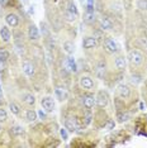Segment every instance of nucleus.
<instances>
[{
    "instance_id": "a211bd4d",
    "label": "nucleus",
    "mask_w": 147,
    "mask_h": 148,
    "mask_svg": "<svg viewBox=\"0 0 147 148\" xmlns=\"http://www.w3.org/2000/svg\"><path fill=\"white\" fill-rule=\"evenodd\" d=\"M0 37H1V39L4 42L10 41L12 34H10V32H9V29L6 28V27H1V28H0Z\"/></svg>"
},
{
    "instance_id": "4be33fe9",
    "label": "nucleus",
    "mask_w": 147,
    "mask_h": 148,
    "mask_svg": "<svg viewBox=\"0 0 147 148\" xmlns=\"http://www.w3.org/2000/svg\"><path fill=\"white\" fill-rule=\"evenodd\" d=\"M63 49H65L69 55H72L74 51H75V46H74V43H71V42H65L63 43Z\"/></svg>"
},
{
    "instance_id": "f8f14e48",
    "label": "nucleus",
    "mask_w": 147,
    "mask_h": 148,
    "mask_svg": "<svg viewBox=\"0 0 147 148\" xmlns=\"http://www.w3.org/2000/svg\"><path fill=\"white\" fill-rule=\"evenodd\" d=\"M118 94L123 99H127V97H129V95H131V89L127 85H123L122 84V85L118 86Z\"/></svg>"
},
{
    "instance_id": "0eeeda50",
    "label": "nucleus",
    "mask_w": 147,
    "mask_h": 148,
    "mask_svg": "<svg viewBox=\"0 0 147 148\" xmlns=\"http://www.w3.org/2000/svg\"><path fill=\"white\" fill-rule=\"evenodd\" d=\"M22 67H23V72L25 73L27 76H29V77H32V76H34V73H36V70H34V66L32 65L29 61H23V65H22Z\"/></svg>"
},
{
    "instance_id": "473e14b6",
    "label": "nucleus",
    "mask_w": 147,
    "mask_h": 148,
    "mask_svg": "<svg viewBox=\"0 0 147 148\" xmlns=\"http://www.w3.org/2000/svg\"><path fill=\"white\" fill-rule=\"evenodd\" d=\"M114 125H115L114 120H112V119H110L109 122L106 123V129H113V128H114Z\"/></svg>"
},
{
    "instance_id": "dca6fc26",
    "label": "nucleus",
    "mask_w": 147,
    "mask_h": 148,
    "mask_svg": "<svg viewBox=\"0 0 147 148\" xmlns=\"http://www.w3.org/2000/svg\"><path fill=\"white\" fill-rule=\"evenodd\" d=\"M100 25H102V28L105 29V31H110V29L113 28V24H112V22L109 21L108 16H102V18H100Z\"/></svg>"
},
{
    "instance_id": "2eb2a0df",
    "label": "nucleus",
    "mask_w": 147,
    "mask_h": 148,
    "mask_svg": "<svg viewBox=\"0 0 147 148\" xmlns=\"http://www.w3.org/2000/svg\"><path fill=\"white\" fill-rule=\"evenodd\" d=\"M95 73H96V76H98L99 79H104V76H105V63L99 62L98 65H96Z\"/></svg>"
},
{
    "instance_id": "c756f323",
    "label": "nucleus",
    "mask_w": 147,
    "mask_h": 148,
    "mask_svg": "<svg viewBox=\"0 0 147 148\" xmlns=\"http://www.w3.org/2000/svg\"><path fill=\"white\" fill-rule=\"evenodd\" d=\"M94 38L95 39H99V41H104L105 37H104V34H103L100 31H95L94 32Z\"/></svg>"
},
{
    "instance_id": "2f4dec72",
    "label": "nucleus",
    "mask_w": 147,
    "mask_h": 148,
    "mask_svg": "<svg viewBox=\"0 0 147 148\" xmlns=\"http://www.w3.org/2000/svg\"><path fill=\"white\" fill-rule=\"evenodd\" d=\"M84 119H85V123L86 124H90V122H91V113H86Z\"/></svg>"
},
{
    "instance_id": "423d86ee",
    "label": "nucleus",
    "mask_w": 147,
    "mask_h": 148,
    "mask_svg": "<svg viewBox=\"0 0 147 148\" xmlns=\"http://www.w3.org/2000/svg\"><path fill=\"white\" fill-rule=\"evenodd\" d=\"M65 128L70 132H76V129L79 128V124H78V120L76 118H72V116H69L66 118L65 120Z\"/></svg>"
},
{
    "instance_id": "5701e85b",
    "label": "nucleus",
    "mask_w": 147,
    "mask_h": 148,
    "mask_svg": "<svg viewBox=\"0 0 147 148\" xmlns=\"http://www.w3.org/2000/svg\"><path fill=\"white\" fill-rule=\"evenodd\" d=\"M9 109H10V112L14 114V115H18V114L21 113V106H19L16 103H10L9 104Z\"/></svg>"
},
{
    "instance_id": "f3484780",
    "label": "nucleus",
    "mask_w": 147,
    "mask_h": 148,
    "mask_svg": "<svg viewBox=\"0 0 147 148\" xmlns=\"http://www.w3.org/2000/svg\"><path fill=\"white\" fill-rule=\"evenodd\" d=\"M84 21L88 24H93L95 22V13L94 10H86L84 14Z\"/></svg>"
},
{
    "instance_id": "a878e982",
    "label": "nucleus",
    "mask_w": 147,
    "mask_h": 148,
    "mask_svg": "<svg viewBox=\"0 0 147 148\" xmlns=\"http://www.w3.org/2000/svg\"><path fill=\"white\" fill-rule=\"evenodd\" d=\"M137 8L141 10H147V0H137Z\"/></svg>"
},
{
    "instance_id": "b1692460",
    "label": "nucleus",
    "mask_w": 147,
    "mask_h": 148,
    "mask_svg": "<svg viewBox=\"0 0 147 148\" xmlns=\"http://www.w3.org/2000/svg\"><path fill=\"white\" fill-rule=\"evenodd\" d=\"M12 133L14 136H22L24 133V130H23V128L21 125H14V127H12Z\"/></svg>"
},
{
    "instance_id": "c9c22d12",
    "label": "nucleus",
    "mask_w": 147,
    "mask_h": 148,
    "mask_svg": "<svg viewBox=\"0 0 147 148\" xmlns=\"http://www.w3.org/2000/svg\"><path fill=\"white\" fill-rule=\"evenodd\" d=\"M88 4L89 5H94V0H88Z\"/></svg>"
},
{
    "instance_id": "9d476101",
    "label": "nucleus",
    "mask_w": 147,
    "mask_h": 148,
    "mask_svg": "<svg viewBox=\"0 0 147 148\" xmlns=\"http://www.w3.org/2000/svg\"><path fill=\"white\" fill-rule=\"evenodd\" d=\"M95 104V96L94 95H85L82 97V105H84L86 109H91Z\"/></svg>"
},
{
    "instance_id": "72a5a7b5",
    "label": "nucleus",
    "mask_w": 147,
    "mask_h": 148,
    "mask_svg": "<svg viewBox=\"0 0 147 148\" xmlns=\"http://www.w3.org/2000/svg\"><path fill=\"white\" fill-rule=\"evenodd\" d=\"M38 115H39V118H41L42 120H43V119H46V118H47V115H46V113L43 112V110H39V112H38Z\"/></svg>"
},
{
    "instance_id": "4c0bfd02",
    "label": "nucleus",
    "mask_w": 147,
    "mask_h": 148,
    "mask_svg": "<svg viewBox=\"0 0 147 148\" xmlns=\"http://www.w3.org/2000/svg\"><path fill=\"white\" fill-rule=\"evenodd\" d=\"M24 1H25V0H24Z\"/></svg>"
},
{
    "instance_id": "4468645a",
    "label": "nucleus",
    "mask_w": 147,
    "mask_h": 148,
    "mask_svg": "<svg viewBox=\"0 0 147 148\" xmlns=\"http://www.w3.org/2000/svg\"><path fill=\"white\" fill-rule=\"evenodd\" d=\"M28 36L29 38L32 39V41H37V39L39 38V31L38 28H37L36 25H31L28 29Z\"/></svg>"
},
{
    "instance_id": "c85d7f7f",
    "label": "nucleus",
    "mask_w": 147,
    "mask_h": 148,
    "mask_svg": "<svg viewBox=\"0 0 147 148\" xmlns=\"http://www.w3.org/2000/svg\"><path fill=\"white\" fill-rule=\"evenodd\" d=\"M76 16H78V15H75L74 13H71L70 10H66V19H67L69 22H74L76 19Z\"/></svg>"
},
{
    "instance_id": "f257e3e1",
    "label": "nucleus",
    "mask_w": 147,
    "mask_h": 148,
    "mask_svg": "<svg viewBox=\"0 0 147 148\" xmlns=\"http://www.w3.org/2000/svg\"><path fill=\"white\" fill-rule=\"evenodd\" d=\"M129 61H131L133 65H136V66H138V65H141L142 61H143V56H142V53L139 52V51H137V49H132L131 52H129Z\"/></svg>"
},
{
    "instance_id": "393cba45",
    "label": "nucleus",
    "mask_w": 147,
    "mask_h": 148,
    "mask_svg": "<svg viewBox=\"0 0 147 148\" xmlns=\"http://www.w3.org/2000/svg\"><path fill=\"white\" fill-rule=\"evenodd\" d=\"M9 56H10V55H9V52L6 51L5 48H0V60H1V61L5 62L6 60L9 58Z\"/></svg>"
},
{
    "instance_id": "9b49d317",
    "label": "nucleus",
    "mask_w": 147,
    "mask_h": 148,
    "mask_svg": "<svg viewBox=\"0 0 147 148\" xmlns=\"http://www.w3.org/2000/svg\"><path fill=\"white\" fill-rule=\"evenodd\" d=\"M65 67L69 69L71 72H78V66H76V62L72 57H67L65 60Z\"/></svg>"
},
{
    "instance_id": "7ed1b4c3",
    "label": "nucleus",
    "mask_w": 147,
    "mask_h": 148,
    "mask_svg": "<svg viewBox=\"0 0 147 148\" xmlns=\"http://www.w3.org/2000/svg\"><path fill=\"white\" fill-rule=\"evenodd\" d=\"M41 104H42L43 109H45L47 113H52L53 110H55V101H53L52 97H49V96L43 97L41 100Z\"/></svg>"
},
{
    "instance_id": "1a4fd4ad",
    "label": "nucleus",
    "mask_w": 147,
    "mask_h": 148,
    "mask_svg": "<svg viewBox=\"0 0 147 148\" xmlns=\"http://www.w3.org/2000/svg\"><path fill=\"white\" fill-rule=\"evenodd\" d=\"M98 46V41L94 38V37H86L82 42V47L85 49H90V48H95Z\"/></svg>"
},
{
    "instance_id": "f704fd0d",
    "label": "nucleus",
    "mask_w": 147,
    "mask_h": 148,
    "mask_svg": "<svg viewBox=\"0 0 147 148\" xmlns=\"http://www.w3.org/2000/svg\"><path fill=\"white\" fill-rule=\"evenodd\" d=\"M0 4H1L3 6H6L8 5V0H0Z\"/></svg>"
},
{
    "instance_id": "f03ea898",
    "label": "nucleus",
    "mask_w": 147,
    "mask_h": 148,
    "mask_svg": "<svg viewBox=\"0 0 147 148\" xmlns=\"http://www.w3.org/2000/svg\"><path fill=\"white\" fill-rule=\"evenodd\" d=\"M108 94L105 91H99L98 92V96L95 97V104L98 105L99 108H104L108 105Z\"/></svg>"
},
{
    "instance_id": "6e6552de",
    "label": "nucleus",
    "mask_w": 147,
    "mask_h": 148,
    "mask_svg": "<svg viewBox=\"0 0 147 148\" xmlns=\"http://www.w3.org/2000/svg\"><path fill=\"white\" fill-rule=\"evenodd\" d=\"M5 22H6V24H8L9 27L15 28V27H18V24H19V18L15 14L10 13V14H8L5 16Z\"/></svg>"
},
{
    "instance_id": "bb28decb",
    "label": "nucleus",
    "mask_w": 147,
    "mask_h": 148,
    "mask_svg": "<svg viewBox=\"0 0 147 148\" xmlns=\"http://www.w3.org/2000/svg\"><path fill=\"white\" fill-rule=\"evenodd\" d=\"M6 119H8V114H6L5 109H3V108H0V123H4L6 122Z\"/></svg>"
},
{
    "instance_id": "39448f33",
    "label": "nucleus",
    "mask_w": 147,
    "mask_h": 148,
    "mask_svg": "<svg viewBox=\"0 0 147 148\" xmlns=\"http://www.w3.org/2000/svg\"><path fill=\"white\" fill-rule=\"evenodd\" d=\"M104 47L109 53H115L117 51H118V45H117V42L112 38H105L104 39Z\"/></svg>"
},
{
    "instance_id": "6ab92c4d",
    "label": "nucleus",
    "mask_w": 147,
    "mask_h": 148,
    "mask_svg": "<svg viewBox=\"0 0 147 148\" xmlns=\"http://www.w3.org/2000/svg\"><path fill=\"white\" fill-rule=\"evenodd\" d=\"M56 96L58 97V100H66L67 99V96H69V92H67V90L66 89H62V87H57L56 89Z\"/></svg>"
},
{
    "instance_id": "aec40b11",
    "label": "nucleus",
    "mask_w": 147,
    "mask_h": 148,
    "mask_svg": "<svg viewBox=\"0 0 147 148\" xmlns=\"http://www.w3.org/2000/svg\"><path fill=\"white\" fill-rule=\"evenodd\" d=\"M37 115H38V113H36L34 110H32V109H29V110H27V114H25V118H27V120L28 122H36L37 120Z\"/></svg>"
},
{
    "instance_id": "ddd939ff",
    "label": "nucleus",
    "mask_w": 147,
    "mask_h": 148,
    "mask_svg": "<svg viewBox=\"0 0 147 148\" xmlns=\"http://www.w3.org/2000/svg\"><path fill=\"white\" fill-rule=\"evenodd\" d=\"M22 100L27 104V105H29V106H33V105H34V103H36L34 95H32V94H29V92L23 94V95H22Z\"/></svg>"
},
{
    "instance_id": "7c9ffc66",
    "label": "nucleus",
    "mask_w": 147,
    "mask_h": 148,
    "mask_svg": "<svg viewBox=\"0 0 147 148\" xmlns=\"http://www.w3.org/2000/svg\"><path fill=\"white\" fill-rule=\"evenodd\" d=\"M60 134H61V138L63 140H67L69 139V133H67V129H66V128H65V129L62 128V129L60 130Z\"/></svg>"
},
{
    "instance_id": "412c9836",
    "label": "nucleus",
    "mask_w": 147,
    "mask_h": 148,
    "mask_svg": "<svg viewBox=\"0 0 147 148\" xmlns=\"http://www.w3.org/2000/svg\"><path fill=\"white\" fill-rule=\"evenodd\" d=\"M114 65L118 70H124L126 69V60L123 58V57H117L114 61Z\"/></svg>"
},
{
    "instance_id": "e433bc0d",
    "label": "nucleus",
    "mask_w": 147,
    "mask_h": 148,
    "mask_svg": "<svg viewBox=\"0 0 147 148\" xmlns=\"http://www.w3.org/2000/svg\"><path fill=\"white\" fill-rule=\"evenodd\" d=\"M1 129H3V128H1V125H0V133H1Z\"/></svg>"
},
{
    "instance_id": "20e7f679",
    "label": "nucleus",
    "mask_w": 147,
    "mask_h": 148,
    "mask_svg": "<svg viewBox=\"0 0 147 148\" xmlns=\"http://www.w3.org/2000/svg\"><path fill=\"white\" fill-rule=\"evenodd\" d=\"M79 84H80V86H81L84 90L94 89V81H93V79H91V77H89V76H81V77H80Z\"/></svg>"
},
{
    "instance_id": "cd10ccee",
    "label": "nucleus",
    "mask_w": 147,
    "mask_h": 148,
    "mask_svg": "<svg viewBox=\"0 0 147 148\" xmlns=\"http://www.w3.org/2000/svg\"><path fill=\"white\" fill-rule=\"evenodd\" d=\"M67 10H70L71 13H74L75 15H78L79 14V12H78V8H76V5L74 4V3H69V8H67Z\"/></svg>"
}]
</instances>
